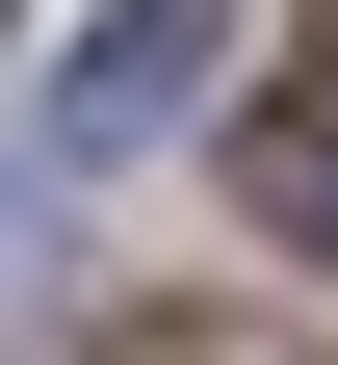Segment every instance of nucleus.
I'll return each mask as SVG.
<instances>
[{
	"label": "nucleus",
	"mask_w": 338,
	"mask_h": 365,
	"mask_svg": "<svg viewBox=\"0 0 338 365\" xmlns=\"http://www.w3.org/2000/svg\"><path fill=\"white\" fill-rule=\"evenodd\" d=\"M208 26H234V0H78L53 78H26V182H130L182 105H208Z\"/></svg>",
	"instance_id": "obj_1"
},
{
	"label": "nucleus",
	"mask_w": 338,
	"mask_h": 365,
	"mask_svg": "<svg viewBox=\"0 0 338 365\" xmlns=\"http://www.w3.org/2000/svg\"><path fill=\"white\" fill-rule=\"evenodd\" d=\"M234 209H260V235H286V261H312V287H338V53L286 78L260 130H234Z\"/></svg>",
	"instance_id": "obj_2"
},
{
	"label": "nucleus",
	"mask_w": 338,
	"mask_h": 365,
	"mask_svg": "<svg viewBox=\"0 0 338 365\" xmlns=\"http://www.w3.org/2000/svg\"><path fill=\"white\" fill-rule=\"evenodd\" d=\"M0 26H26V0H0Z\"/></svg>",
	"instance_id": "obj_3"
}]
</instances>
